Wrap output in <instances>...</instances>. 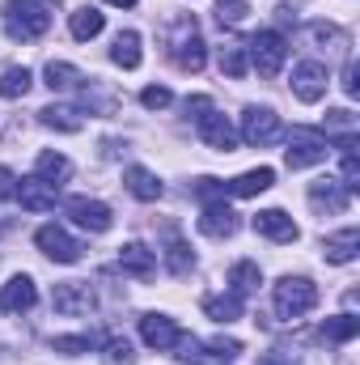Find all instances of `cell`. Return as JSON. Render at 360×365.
Returning <instances> with one entry per match:
<instances>
[{"mask_svg": "<svg viewBox=\"0 0 360 365\" xmlns=\"http://www.w3.org/2000/svg\"><path fill=\"white\" fill-rule=\"evenodd\" d=\"M47 26H51L47 4H38V0H9V4H4V34H9L13 43L43 38Z\"/></svg>", "mask_w": 360, "mask_h": 365, "instance_id": "obj_1", "label": "cell"}, {"mask_svg": "<svg viewBox=\"0 0 360 365\" xmlns=\"http://www.w3.org/2000/svg\"><path fill=\"white\" fill-rule=\"evenodd\" d=\"M170 56H174V64H179L182 73H199V68L208 64V47H203V38H199L195 17H179V21L170 26Z\"/></svg>", "mask_w": 360, "mask_h": 365, "instance_id": "obj_2", "label": "cell"}, {"mask_svg": "<svg viewBox=\"0 0 360 365\" xmlns=\"http://www.w3.org/2000/svg\"><path fill=\"white\" fill-rule=\"evenodd\" d=\"M318 306V284L305 276H284L275 284V314L280 319H301Z\"/></svg>", "mask_w": 360, "mask_h": 365, "instance_id": "obj_3", "label": "cell"}, {"mask_svg": "<svg viewBox=\"0 0 360 365\" xmlns=\"http://www.w3.org/2000/svg\"><path fill=\"white\" fill-rule=\"evenodd\" d=\"M327 132H318V128H292L288 132V149H284V162H288V170H305V166H318V162H327Z\"/></svg>", "mask_w": 360, "mask_h": 365, "instance_id": "obj_4", "label": "cell"}, {"mask_svg": "<svg viewBox=\"0 0 360 365\" xmlns=\"http://www.w3.org/2000/svg\"><path fill=\"white\" fill-rule=\"evenodd\" d=\"M246 64H255L263 77H275L280 68H284V60H288V38L280 34V30H259L250 43H246Z\"/></svg>", "mask_w": 360, "mask_h": 365, "instance_id": "obj_5", "label": "cell"}, {"mask_svg": "<svg viewBox=\"0 0 360 365\" xmlns=\"http://www.w3.org/2000/svg\"><path fill=\"white\" fill-rule=\"evenodd\" d=\"M275 136H280V115L271 106H246V115H242V140L250 149H263Z\"/></svg>", "mask_w": 360, "mask_h": 365, "instance_id": "obj_6", "label": "cell"}, {"mask_svg": "<svg viewBox=\"0 0 360 365\" xmlns=\"http://www.w3.org/2000/svg\"><path fill=\"white\" fill-rule=\"evenodd\" d=\"M34 242H38V251H43L47 259H55V264H77V259H81V242H77L64 225H43V230L34 234Z\"/></svg>", "mask_w": 360, "mask_h": 365, "instance_id": "obj_7", "label": "cell"}, {"mask_svg": "<svg viewBox=\"0 0 360 365\" xmlns=\"http://www.w3.org/2000/svg\"><path fill=\"white\" fill-rule=\"evenodd\" d=\"M64 212L81 225V230H90V234H106L110 230V208L102 204V200H90V195H73L68 204H64Z\"/></svg>", "mask_w": 360, "mask_h": 365, "instance_id": "obj_8", "label": "cell"}, {"mask_svg": "<svg viewBox=\"0 0 360 365\" xmlns=\"http://www.w3.org/2000/svg\"><path fill=\"white\" fill-rule=\"evenodd\" d=\"M51 306H55L60 314H90V310H93L90 280H64V284H55Z\"/></svg>", "mask_w": 360, "mask_h": 365, "instance_id": "obj_9", "label": "cell"}, {"mask_svg": "<svg viewBox=\"0 0 360 365\" xmlns=\"http://www.w3.org/2000/svg\"><path fill=\"white\" fill-rule=\"evenodd\" d=\"M199 140H203L208 149H216V153H233V149H238V132H233V123H229L225 115H216V110L199 115Z\"/></svg>", "mask_w": 360, "mask_h": 365, "instance_id": "obj_10", "label": "cell"}, {"mask_svg": "<svg viewBox=\"0 0 360 365\" xmlns=\"http://www.w3.org/2000/svg\"><path fill=\"white\" fill-rule=\"evenodd\" d=\"M250 225H255V234H259V238H271V242H297V238H301L297 221H292L284 208H263Z\"/></svg>", "mask_w": 360, "mask_h": 365, "instance_id": "obj_11", "label": "cell"}, {"mask_svg": "<svg viewBox=\"0 0 360 365\" xmlns=\"http://www.w3.org/2000/svg\"><path fill=\"white\" fill-rule=\"evenodd\" d=\"M140 336H144V344L149 349H157V353H170V349H179L182 331L174 319H166V314H144L140 319Z\"/></svg>", "mask_w": 360, "mask_h": 365, "instance_id": "obj_12", "label": "cell"}, {"mask_svg": "<svg viewBox=\"0 0 360 365\" xmlns=\"http://www.w3.org/2000/svg\"><path fill=\"white\" fill-rule=\"evenodd\" d=\"M309 204H314L318 212H348L352 191H348L339 179H314L309 182Z\"/></svg>", "mask_w": 360, "mask_h": 365, "instance_id": "obj_13", "label": "cell"}, {"mask_svg": "<svg viewBox=\"0 0 360 365\" xmlns=\"http://www.w3.org/2000/svg\"><path fill=\"white\" fill-rule=\"evenodd\" d=\"M292 93H297L301 102H318V98L327 93V68H322L318 60H301V64L292 68Z\"/></svg>", "mask_w": 360, "mask_h": 365, "instance_id": "obj_14", "label": "cell"}, {"mask_svg": "<svg viewBox=\"0 0 360 365\" xmlns=\"http://www.w3.org/2000/svg\"><path fill=\"white\" fill-rule=\"evenodd\" d=\"M34 302H38V289H34L30 276H13L0 289V310L4 314H26V310H34Z\"/></svg>", "mask_w": 360, "mask_h": 365, "instance_id": "obj_15", "label": "cell"}, {"mask_svg": "<svg viewBox=\"0 0 360 365\" xmlns=\"http://www.w3.org/2000/svg\"><path fill=\"white\" fill-rule=\"evenodd\" d=\"M238 212L221 200V204H208L203 208V217H199V234H208V238H233L238 234Z\"/></svg>", "mask_w": 360, "mask_h": 365, "instance_id": "obj_16", "label": "cell"}, {"mask_svg": "<svg viewBox=\"0 0 360 365\" xmlns=\"http://www.w3.org/2000/svg\"><path fill=\"white\" fill-rule=\"evenodd\" d=\"M17 200H21V208H30V212H51V208H55V187L43 182L38 175H34V179H17Z\"/></svg>", "mask_w": 360, "mask_h": 365, "instance_id": "obj_17", "label": "cell"}, {"mask_svg": "<svg viewBox=\"0 0 360 365\" xmlns=\"http://www.w3.org/2000/svg\"><path fill=\"white\" fill-rule=\"evenodd\" d=\"M119 268L132 272V276H149L157 268V255L144 242H127V247H119Z\"/></svg>", "mask_w": 360, "mask_h": 365, "instance_id": "obj_18", "label": "cell"}, {"mask_svg": "<svg viewBox=\"0 0 360 365\" xmlns=\"http://www.w3.org/2000/svg\"><path fill=\"white\" fill-rule=\"evenodd\" d=\"M356 251H360V230L356 225H348V230H339V234L327 238V259H331V264H352Z\"/></svg>", "mask_w": 360, "mask_h": 365, "instance_id": "obj_19", "label": "cell"}, {"mask_svg": "<svg viewBox=\"0 0 360 365\" xmlns=\"http://www.w3.org/2000/svg\"><path fill=\"white\" fill-rule=\"evenodd\" d=\"M123 182H127V191H132L136 200H144V204L162 200V182H157V175H153V170H144V166H127Z\"/></svg>", "mask_w": 360, "mask_h": 365, "instance_id": "obj_20", "label": "cell"}, {"mask_svg": "<svg viewBox=\"0 0 360 365\" xmlns=\"http://www.w3.org/2000/svg\"><path fill=\"white\" fill-rule=\"evenodd\" d=\"M34 175H38L43 182H51V187L60 191V182H68V175H73V162H68L64 153H38Z\"/></svg>", "mask_w": 360, "mask_h": 365, "instance_id": "obj_21", "label": "cell"}, {"mask_svg": "<svg viewBox=\"0 0 360 365\" xmlns=\"http://www.w3.org/2000/svg\"><path fill=\"white\" fill-rule=\"evenodd\" d=\"M203 314H208L212 323H238V319H242V297H238V293L203 297Z\"/></svg>", "mask_w": 360, "mask_h": 365, "instance_id": "obj_22", "label": "cell"}, {"mask_svg": "<svg viewBox=\"0 0 360 365\" xmlns=\"http://www.w3.org/2000/svg\"><path fill=\"white\" fill-rule=\"evenodd\" d=\"M271 182H275V170L271 166H259V170L238 175V179L225 182V187H229V195H259V191H268Z\"/></svg>", "mask_w": 360, "mask_h": 365, "instance_id": "obj_23", "label": "cell"}, {"mask_svg": "<svg viewBox=\"0 0 360 365\" xmlns=\"http://www.w3.org/2000/svg\"><path fill=\"white\" fill-rule=\"evenodd\" d=\"M110 60L119 64V68H140V34L136 30H123L119 38H115V47H110Z\"/></svg>", "mask_w": 360, "mask_h": 365, "instance_id": "obj_24", "label": "cell"}, {"mask_svg": "<svg viewBox=\"0 0 360 365\" xmlns=\"http://www.w3.org/2000/svg\"><path fill=\"white\" fill-rule=\"evenodd\" d=\"M102 26H106V17L93 9V4H85V9H77L73 13V21H68V30H73V38H81V43H90V38H97L102 34Z\"/></svg>", "mask_w": 360, "mask_h": 365, "instance_id": "obj_25", "label": "cell"}, {"mask_svg": "<svg viewBox=\"0 0 360 365\" xmlns=\"http://www.w3.org/2000/svg\"><path fill=\"white\" fill-rule=\"evenodd\" d=\"M38 115H43V123L55 128V132H81V128H85V119H81L77 106H43Z\"/></svg>", "mask_w": 360, "mask_h": 365, "instance_id": "obj_26", "label": "cell"}, {"mask_svg": "<svg viewBox=\"0 0 360 365\" xmlns=\"http://www.w3.org/2000/svg\"><path fill=\"white\" fill-rule=\"evenodd\" d=\"M229 284H233V293H238V297L255 293V289L263 284V272H259V264H250V259L233 264V268H229Z\"/></svg>", "mask_w": 360, "mask_h": 365, "instance_id": "obj_27", "label": "cell"}, {"mask_svg": "<svg viewBox=\"0 0 360 365\" xmlns=\"http://www.w3.org/2000/svg\"><path fill=\"white\" fill-rule=\"evenodd\" d=\"M356 331H360L356 314H335V319H327V323H322V340H335V344L356 340Z\"/></svg>", "mask_w": 360, "mask_h": 365, "instance_id": "obj_28", "label": "cell"}, {"mask_svg": "<svg viewBox=\"0 0 360 365\" xmlns=\"http://www.w3.org/2000/svg\"><path fill=\"white\" fill-rule=\"evenodd\" d=\"M305 34H309V43H318V47H327V51H344V47H348V34H344L339 26H331V21H314Z\"/></svg>", "mask_w": 360, "mask_h": 365, "instance_id": "obj_29", "label": "cell"}, {"mask_svg": "<svg viewBox=\"0 0 360 365\" xmlns=\"http://www.w3.org/2000/svg\"><path fill=\"white\" fill-rule=\"evenodd\" d=\"M30 86H34L30 68H4L0 73V98H26Z\"/></svg>", "mask_w": 360, "mask_h": 365, "instance_id": "obj_30", "label": "cell"}, {"mask_svg": "<svg viewBox=\"0 0 360 365\" xmlns=\"http://www.w3.org/2000/svg\"><path fill=\"white\" fill-rule=\"evenodd\" d=\"M43 77H47L51 90H73V86H81V73H77L73 64H55V60L43 68Z\"/></svg>", "mask_w": 360, "mask_h": 365, "instance_id": "obj_31", "label": "cell"}, {"mask_svg": "<svg viewBox=\"0 0 360 365\" xmlns=\"http://www.w3.org/2000/svg\"><path fill=\"white\" fill-rule=\"evenodd\" d=\"M166 264H170V272L182 276V272H191V247L182 242L179 234L170 230V247H166Z\"/></svg>", "mask_w": 360, "mask_h": 365, "instance_id": "obj_32", "label": "cell"}, {"mask_svg": "<svg viewBox=\"0 0 360 365\" xmlns=\"http://www.w3.org/2000/svg\"><path fill=\"white\" fill-rule=\"evenodd\" d=\"M246 47H221V73H229L233 81H242L246 77Z\"/></svg>", "mask_w": 360, "mask_h": 365, "instance_id": "obj_33", "label": "cell"}, {"mask_svg": "<svg viewBox=\"0 0 360 365\" xmlns=\"http://www.w3.org/2000/svg\"><path fill=\"white\" fill-rule=\"evenodd\" d=\"M212 13H216V21H221V26H242V21H246V13H250V4H246V0H216V9H212Z\"/></svg>", "mask_w": 360, "mask_h": 365, "instance_id": "obj_34", "label": "cell"}, {"mask_svg": "<svg viewBox=\"0 0 360 365\" xmlns=\"http://www.w3.org/2000/svg\"><path fill=\"white\" fill-rule=\"evenodd\" d=\"M195 195H199V200L221 204V200H229V187H225L221 179H199V182H195Z\"/></svg>", "mask_w": 360, "mask_h": 365, "instance_id": "obj_35", "label": "cell"}, {"mask_svg": "<svg viewBox=\"0 0 360 365\" xmlns=\"http://www.w3.org/2000/svg\"><path fill=\"white\" fill-rule=\"evenodd\" d=\"M344 187H348V191H356L360 187V158H356V149H344Z\"/></svg>", "mask_w": 360, "mask_h": 365, "instance_id": "obj_36", "label": "cell"}, {"mask_svg": "<svg viewBox=\"0 0 360 365\" xmlns=\"http://www.w3.org/2000/svg\"><path fill=\"white\" fill-rule=\"evenodd\" d=\"M51 349L77 357V353H90V336H60V340H51Z\"/></svg>", "mask_w": 360, "mask_h": 365, "instance_id": "obj_37", "label": "cell"}, {"mask_svg": "<svg viewBox=\"0 0 360 365\" xmlns=\"http://www.w3.org/2000/svg\"><path fill=\"white\" fill-rule=\"evenodd\" d=\"M140 102H144L149 110H166V106L174 102V93L166 90V86H149V90L140 93Z\"/></svg>", "mask_w": 360, "mask_h": 365, "instance_id": "obj_38", "label": "cell"}, {"mask_svg": "<svg viewBox=\"0 0 360 365\" xmlns=\"http://www.w3.org/2000/svg\"><path fill=\"white\" fill-rule=\"evenodd\" d=\"M106 357H110V365H127L132 361V344L119 340V336H110V340H106Z\"/></svg>", "mask_w": 360, "mask_h": 365, "instance_id": "obj_39", "label": "cell"}, {"mask_svg": "<svg viewBox=\"0 0 360 365\" xmlns=\"http://www.w3.org/2000/svg\"><path fill=\"white\" fill-rule=\"evenodd\" d=\"M195 349H199V340H195V344L182 353V361H186V365H229L221 353H212V349H208V353H195Z\"/></svg>", "mask_w": 360, "mask_h": 365, "instance_id": "obj_40", "label": "cell"}, {"mask_svg": "<svg viewBox=\"0 0 360 365\" xmlns=\"http://www.w3.org/2000/svg\"><path fill=\"white\" fill-rule=\"evenodd\" d=\"M0 200H17V175L9 166H0Z\"/></svg>", "mask_w": 360, "mask_h": 365, "instance_id": "obj_41", "label": "cell"}, {"mask_svg": "<svg viewBox=\"0 0 360 365\" xmlns=\"http://www.w3.org/2000/svg\"><path fill=\"white\" fill-rule=\"evenodd\" d=\"M259 365H288V357H284V353H268Z\"/></svg>", "mask_w": 360, "mask_h": 365, "instance_id": "obj_42", "label": "cell"}, {"mask_svg": "<svg viewBox=\"0 0 360 365\" xmlns=\"http://www.w3.org/2000/svg\"><path fill=\"white\" fill-rule=\"evenodd\" d=\"M106 4H115V9H132L136 0H106Z\"/></svg>", "mask_w": 360, "mask_h": 365, "instance_id": "obj_43", "label": "cell"}]
</instances>
